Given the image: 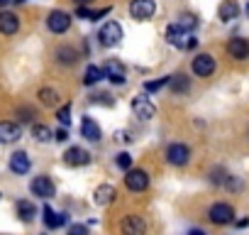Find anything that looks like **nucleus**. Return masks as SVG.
<instances>
[{"instance_id":"c03bdc74","label":"nucleus","mask_w":249,"mask_h":235,"mask_svg":"<svg viewBox=\"0 0 249 235\" xmlns=\"http://www.w3.org/2000/svg\"><path fill=\"white\" fill-rule=\"evenodd\" d=\"M0 201H3V194H0Z\"/></svg>"},{"instance_id":"0eeeda50","label":"nucleus","mask_w":249,"mask_h":235,"mask_svg":"<svg viewBox=\"0 0 249 235\" xmlns=\"http://www.w3.org/2000/svg\"><path fill=\"white\" fill-rule=\"evenodd\" d=\"M191 37H193V32L183 30L178 22H174V25L166 27V42H169L171 47L181 49V52H188V42H191Z\"/></svg>"},{"instance_id":"7ed1b4c3","label":"nucleus","mask_w":249,"mask_h":235,"mask_svg":"<svg viewBox=\"0 0 249 235\" xmlns=\"http://www.w3.org/2000/svg\"><path fill=\"white\" fill-rule=\"evenodd\" d=\"M234 206L232 203H225V201H217V203H213L210 208H208V220L213 223V225H230L232 220H234Z\"/></svg>"},{"instance_id":"2eb2a0df","label":"nucleus","mask_w":249,"mask_h":235,"mask_svg":"<svg viewBox=\"0 0 249 235\" xmlns=\"http://www.w3.org/2000/svg\"><path fill=\"white\" fill-rule=\"evenodd\" d=\"M227 54L234 61H247L249 59V39H244V37H230L227 39Z\"/></svg>"},{"instance_id":"39448f33","label":"nucleus","mask_w":249,"mask_h":235,"mask_svg":"<svg viewBox=\"0 0 249 235\" xmlns=\"http://www.w3.org/2000/svg\"><path fill=\"white\" fill-rule=\"evenodd\" d=\"M71 22L73 20H71V15L66 10H52L47 15V30L52 35H66L71 30Z\"/></svg>"},{"instance_id":"6e6552de","label":"nucleus","mask_w":249,"mask_h":235,"mask_svg":"<svg viewBox=\"0 0 249 235\" xmlns=\"http://www.w3.org/2000/svg\"><path fill=\"white\" fill-rule=\"evenodd\" d=\"M30 191H32V196L49 201V198H54V194H56V186H54L52 176H47V174H39V176H35V179L30 181Z\"/></svg>"},{"instance_id":"5701e85b","label":"nucleus","mask_w":249,"mask_h":235,"mask_svg":"<svg viewBox=\"0 0 249 235\" xmlns=\"http://www.w3.org/2000/svg\"><path fill=\"white\" fill-rule=\"evenodd\" d=\"M15 213H18V218H20L22 223H32V220L37 218V206H35L32 201H27V198H20V201L15 203Z\"/></svg>"},{"instance_id":"9d476101","label":"nucleus","mask_w":249,"mask_h":235,"mask_svg":"<svg viewBox=\"0 0 249 235\" xmlns=\"http://www.w3.org/2000/svg\"><path fill=\"white\" fill-rule=\"evenodd\" d=\"M42 223L47 230H59V228H66L69 225V213L64 211H54L49 203L42 208Z\"/></svg>"},{"instance_id":"f3484780","label":"nucleus","mask_w":249,"mask_h":235,"mask_svg":"<svg viewBox=\"0 0 249 235\" xmlns=\"http://www.w3.org/2000/svg\"><path fill=\"white\" fill-rule=\"evenodd\" d=\"M22 137V128L15 120H0V142L3 145H13Z\"/></svg>"},{"instance_id":"412c9836","label":"nucleus","mask_w":249,"mask_h":235,"mask_svg":"<svg viewBox=\"0 0 249 235\" xmlns=\"http://www.w3.org/2000/svg\"><path fill=\"white\" fill-rule=\"evenodd\" d=\"M54 59H56V64H61V66H76L81 57H78L76 47L61 44V47H56V52H54Z\"/></svg>"},{"instance_id":"c756f323","label":"nucleus","mask_w":249,"mask_h":235,"mask_svg":"<svg viewBox=\"0 0 249 235\" xmlns=\"http://www.w3.org/2000/svg\"><path fill=\"white\" fill-rule=\"evenodd\" d=\"M56 120H59V125H66V128L71 125V103L56 108Z\"/></svg>"},{"instance_id":"c85d7f7f","label":"nucleus","mask_w":249,"mask_h":235,"mask_svg":"<svg viewBox=\"0 0 249 235\" xmlns=\"http://www.w3.org/2000/svg\"><path fill=\"white\" fill-rule=\"evenodd\" d=\"M230 194H239L242 189H244V184H242V179L239 176H234V174H227V179H225V184H222Z\"/></svg>"},{"instance_id":"aec40b11","label":"nucleus","mask_w":249,"mask_h":235,"mask_svg":"<svg viewBox=\"0 0 249 235\" xmlns=\"http://www.w3.org/2000/svg\"><path fill=\"white\" fill-rule=\"evenodd\" d=\"M18 30H20V18L3 8L0 10V35L10 37V35H18Z\"/></svg>"},{"instance_id":"a19ab883","label":"nucleus","mask_w":249,"mask_h":235,"mask_svg":"<svg viewBox=\"0 0 249 235\" xmlns=\"http://www.w3.org/2000/svg\"><path fill=\"white\" fill-rule=\"evenodd\" d=\"M10 3H13V0H0V10H3V8H8Z\"/></svg>"},{"instance_id":"4c0bfd02","label":"nucleus","mask_w":249,"mask_h":235,"mask_svg":"<svg viewBox=\"0 0 249 235\" xmlns=\"http://www.w3.org/2000/svg\"><path fill=\"white\" fill-rule=\"evenodd\" d=\"M105 15H110V8H103V10H95V13L90 15V22H95V20H100V18H105Z\"/></svg>"},{"instance_id":"bb28decb","label":"nucleus","mask_w":249,"mask_h":235,"mask_svg":"<svg viewBox=\"0 0 249 235\" xmlns=\"http://www.w3.org/2000/svg\"><path fill=\"white\" fill-rule=\"evenodd\" d=\"M37 98H39V103H42L44 108H56L59 100H61L59 91H56V88H49V86H47V88H39Z\"/></svg>"},{"instance_id":"423d86ee","label":"nucleus","mask_w":249,"mask_h":235,"mask_svg":"<svg viewBox=\"0 0 249 235\" xmlns=\"http://www.w3.org/2000/svg\"><path fill=\"white\" fill-rule=\"evenodd\" d=\"M132 110H135V115L140 118V120H152V118L157 115V105H154V100L147 96V93H137L135 98H132Z\"/></svg>"},{"instance_id":"473e14b6","label":"nucleus","mask_w":249,"mask_h":235,"mask_svg":"<svg viewBox=\"0 0 249 235\" xmlns=\"http://www.w3.org/2000/svg\"><path fill=\"white\" fill-rule=\"evenodd\" d=\"M18 118H20V123H35L37 113H35V108H30V105H20V108H18Z\"/></svg>"},{"instance_id":"a211bd4d","label":"nucleus","mask_w":249,"mask_h":235,"mask_svg":"<svg viewBox=\"0 0 249 235\" xmlns=\"http://www.w3.org/2000/svg\"><path fill=\"white\" fill-rule=\"evenodd\" d=\"M115 198H117V189H115L112 184H100V186L93 191V203H95L98 208H107Z\"/></svg>"},{"instance_id":"4be33fe9","label":"nucleus","mask_w":249,"mask_h":235,"mask_svg":"<svg viewBox=\"0 0 249 235\" xmlns=\"http://www.w3.org/2000/svg\"><path fill=\"white\" fill-rule=\"evenodd\" d=\"M217 18L220 22H232L239 18V5H237V0H220V8H217Z\"/></svg>"},{"instance_id":"2f4dec72","label":"nucleus","mask_w":249,"mask_h":235,"mask_svg":"<svg viewBox=\"0 0 249 235\" xmlns=\"http://www.w3.org/2000/svg\"><path fill=\"white\" fill-rule=\"evenodd\" d=\"M169 78H171V76H161V78H157V81H144V91H147V93H157V91H161L164 86H169Z\"/></svg>"},{"instance_id":"4468645a","label":"nucleus","mask_w":249,"mask_h":235,"mask_svg":"<svg viewBox=\"0 0 249 235\" xmlns=\"http://www.w3.org/2000/svg\"><path fill=\"white\" fill-rule=\"evenodd\" d=\"M81 137L86 142H100L103 140V130L95 123V118H90V115H83L81 118Z\"/></svg>"},{"instance_id":"7c9ffc66","label":"nucleus","mask_w":249,"mask_h":235,"mask_svg":"<svg viewBox=\"0 0 249 235\" xmlns=\"http://www.w3.org/2000/svg\"><path fill=\"white\" fill-rule=\"evenodd\" d=\"M176 22H178L183 30H188V32H193V30L198 27V18H196V15H191V13H183Z\"/></svg>"},{"instance_id":"b1692460","label":"nucleus","mask_w":249,"mask_h":235,"mask_svg":"<svg viewBox=\"0 0 249 235\" xmlns=\"http://www.w3.org/2000/svg\"><path fill=\"white\" fill-rule=\"evenodd\" d=\"M169 88H171L174 96H186V93L191 91V78H188L186 74H174V76L169 78Z\"/></svg>"},{"instance_id":"ddd939ff","label":"nucleus","mask_w":249,"mask_h":235,"mask_svg":"<svg viewBox=\"0 0 249 235\" xmlns=\"http://www.w3.org/2000/svg\"><path fill=\"white\" fill-rule=\"evenodd\" d=\"M61 159H64V164L66 167H88L90 164V152L88 150H83V147H78V145H71L64 155H61Z\"/></svg>"},{"instance_id":"58836bf2","label":"nucleus","mask_w":249,"mask_h":235,"mask_svg":"<svg viewBox=\"0 0 249 235\" xmlns=\"http://www.w3.org/2000/svg\"><path fill=\"white\" fill-rule=\"evenodd\" d=\"M234 225H237V228H247V225H249V218H239Z\"/></svg>"},{"instance_id":"a878e982","label":"nucleus","mask_w":249,"mask_h":235,"mask_svg":"<svg viewBox=\"0 0 249 235\" xmlns=\"http://www.w3.org/2000/svg\"><path fill=\"white\" fill-rule=\"evenodd\" d=\"M32 137H35V142L47 145V142L54 140V130L49 125H44V123H32Z\"/></svg>"},{"instance_id":"72a5a7b5","label":"nucleus","mask_w":249,"mask_h":235,"mask_svg":"<svg viewBox=\"0 0 249 235\" xmlns=\"http://www.w3.org/2000/svg\"><path fill=\"white\" fill-rule=\"evenodd\" d=\"M208 179H210V184H213V186H222V184H225V179H227L225 167H215V169L210 172V176H208Z\"/></svg>"},{"instance_id":"ea45409f","label":"nucleus","mask_w":249,"mask_h":235,"mask_svg":"<svg viewBox=\"0 0 249 235\" xmlns=\"http://www.w3.org/2000/svg\"><path fill=\"white\" fill-rule=\"evenodd\" d=\"M90 3H95V0H73V5H90Z\"/></svg>"},{"instance_id":"6ab92c4d","label":"nucleus","mask_w":249,"mask_h":235,"mask_svg":"<svg viewBox=\"0 0 249 235\" xmlns=\"http://www.w3.org/2000/svg\"><path fill=\"white\" fill-rule=\"evenodd\" d=\"M120 228H122V233H127V235H144V233H147L144 218H142V215H135V213L124 215L122 223H120Z\"/></svg>"},{"instance_id":"1a4fd4ad","label":"nucleus","mask_w":249,"mask_h":235,"mask_svg":"<svg viewBox=\"0 0 249 235\" xmlns=\"http://www.w3.org/2000/svg\"><path fill=\"white\" fill-rule=\"evenodd\" d=\"M130 15L137 22H147L157 15V0H132L130 3Z\"/></svg>"},{"instance_id":"37998d69","label":"nucleus","mask_w":249,"mask_h":235,"mask_svg":"<svg viewBox=\"0 0 249 235\" xmlns=\"http://www.w3.org/2000/svg\"><path fill=\"white\" fill-rule=\"evenodd\" d=\"M244 13H247V18H249V0H247V5H244Z\"/></svg>"},{"instance_id":"dca6fc26","label":"nucleus","mask_w":249,"mask_h":235,"mask_svg":"<svg viewBox=\"0 0 249 235\" xmlns=\"http://www.w3.org/2000/svg\"><path fill=\"white\" fill-rule=\"evenodd\" d=\"M30 169H32V159H30V155L25 150H18V152L10 155V172L13 174L25 176V174H30Z\"/></svg>"},{"instance_id":"f257e3e1","label":"nucleus","mask_w":249,"mask_h":235,"mask_svg":"<svg viewBox=\"0 0 249 235\" xmlns=\"http://www.w3.org/2000/svg\"><path fill=\"white\" fill-rule=\"evenodd\" d=\"M122 37H124V30H122V25H120L117 20H107V22L98 30V44L105 47V49L117 47V44L122 42Z\"/></svg>"},{"instance_id":"c9c22d12","label":"nucleus","mask_w":249,"mask_h":235,"mask_svg":"<svg viewBox=\"0 0 249 235\" xmlns=\"http://www.w3.org/2000/svg\"><path fill=\"white\" fill-rule=\"evenodd\" d=\"M66 140H69V128H66V125L56 128V130H54V142H66Z\"/></svg>"},{"instance_id":"f03ea898","label":"nucleus","mask_w":249,"mask_h":235,"mask_svg":"<svg viewBox=\"0 0 249 235\" xmlns=\"http://www.w3.org/2000/svg\"><path fill=\"white\" fill-rule=\"evenodd\" d=\"M191 71H193V76H198V78H208V76H213V74L217 71V61H215L213 54L200 52V54H196V57L191 59Z\"/></svg>"},{"instance_id":"79ce46f5","label":"nucleus","mask_w":249,"mask_h":235,"mask_svg":"<svg viewBox=\"0 0 249 235\" xmlns=\"http://www.w3.org/2000/svg\"><path fill=\"white\" fill-rule=\"evenodd\" d=\"M13 3H15V5H22V3H27V0H13Z\"/></svg>"},{"instance_id":"f704fd0d","label":"nucleus","mask_w":249,"mask_h":235,"mask_svg":"<svg viewBox=\"0 0 249 235\" xmlns=\"http://www.w3.org/2000/svg\"><path fill=\"white\" fill-rule=\"evenodd\" d=\"M115 140L122 142V145H132V142H135V137L130 135V130H117V133H115Z\"/></svg>"},{"instance_id":"e433bc0d","label":"nucleus","mask_w":249,"mask_h":235,"mask_svg":"<svg viewBox=\"0 0 249 235\" xmlns=\"http://www.w3.org/2000/svg\"><path fill=\"white\" fill-rule=\"evenodd\" d=\"M69 233H71V235H83V233H88V225H83V223H73V225L69 228Z\"/></svg>"},{"instance_id":"cd10ccee","label":"nucleus","mask_w":249,"mask_h":235,"mask_svg":"<svg viewBox=\"0 0 249 235\" xmlns=\"http://www.w3.org/2000/svg\"><path fill=\"white\" fill-rule=\"evenodd\" d=\"M132 164H135V159H132V155H130L127 150H122V152L115 155V167H117V169L127 172V169H132Z\"/></svg>"},{"instance_id":"f8f14e48","label":"nucleus","mask_w":249,"mask_h":235,"mask_svg":"<svg viewBox=\"0 0 249 235\" xmlns=\"http://www.w3.org/2000/svg\"><path fill=\"white\" fill-rule=\"evenodd\" d=\"M191 159V147L183 145V142H171L166 147V162L174 164V167H186Z\"/></svg>"},{"instance_id":"9b49d317","label":"nucleus","mask_w":249,"mask_h":235,"mask_svg":"<svg viewBox=\"0 0 249 235\" xmlns=\"http://www.w3.org/2000/svg\"><path fill=\"white\" fill-rule=\"evenodd\" d=\"M103 69H105V81H110L112 86H124L127 83V69L122 66V61L107 59Z\"/></svg>"},{"instance_id":"20e7f679","label":"nucleus","mask_w":249,"mask_h":235,"mask_svg":"<svg viewBox=\"0 0 249 235\" xmlns=\"http://www.w3.org/2000/svg\"><path fill=\"white\" fill-rule=\"evenodd\" d=\"M124 186L132 194H142V191L149 189V174L140 167H132V169L124 172Z\"/></svg>"},{"instance_id":"393cba45","label":"nucleus","mask_w":249,"mask_h":235,"mask_svg":"<svg viewBox=\"0 0 249 235\" xmlns=\"http://www.w3.org/2000/svg\"><path fill=\"white\" fill-rule=\"evenodd\" d=\"M105 78V69L103 66H98V64H88L86 66V71H83V86H95V83H100Z\"/></svg>"}]
</instances>
